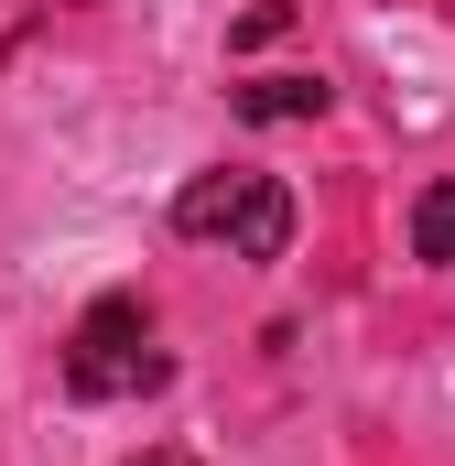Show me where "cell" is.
<instances>
[{
	"instance_id": "1",
	"label": "cell",
	"mask_w": 455,
	"mask_h": 466,
	"mask_svg": "<svg viewBox=\"0 0 455 466\" xmlns=\"http://www.w3.org/2000/svg\"><path fill=\"white\" fill-rule=\"evenodd\" d=\"M174 228L228 238V260H282L293 249V185L282 174H249V163H207V174H185Z\"/></svg>"
},
{
	"instance_id": "2",
	"label": "cell",
	"mask_w": 455,
	"mask_h": 466,
	"mask_svg": "<svg viewBox=\"0 0 455 466\" xmlns=\"http://www.w3.org/2000/svg\"><path fill=\"white\" fill-rule=\"evenodd\" d=\"M174 369L152 348V326H141V304L109 293V304H87V326L66 337V390L76 401H141V390H163Z\"/></svg>"
},
{
	"instance_id": "3",
	"label": "cell",
	"mask_w": 455,
	"mask_h": 466,
	"mask_svg": "<svg viewBox=\"0 0 455 466\" xmlns=\"http://www.w3.org/2000/svg\"><path fill=\"white\" fill-rule=\"evenodd\" d=\"M228 109L260 130H293V119H326V76H249V87H228Z\"/></svg>"
},
{
	"instance_id": "4",
	"label": "cell",
	"mask_w": 455,
	"mask_h": 466,
	"mask_svg": "<svg viewBox=\"0 0 455 466\" xmlns=\"http://www.w3.org/2000/svg\"><path fill=\"white\" fill-rule=\"evenodd\" d=\"M412 260L455 271V174H434V185L412 196Z\"/></svg>"
},
{
	"instance_id": "5",
	"label": "cell",
	"mask_w": 455,
	"mask_h": 466,
	"mask_svg": "<svg viewBox=\"0 0 455 466\" xmlns=\"http://www.w3.org/2000/svg\"><path fill=\"white\" fill-rule=\"evenodd\" d=\"M130 466H196V456H185V445H141Z\"/></svg>"
}]
</instances>
